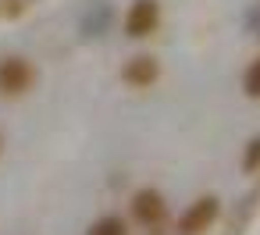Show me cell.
I'll return each mask as SVG.
<instances>
[{
    "label": "cell",
    "instance_id": "obj_7",
    "mask_svg": "<svg viewBox=\"0 0 260 235\" xmlns=\"http://www.w3.org/2000/svg\"><path fill=\"white\" fill-rule=\"evenodd\" d=\"M111 18H114L111 4H107V0H96L93 8H86L79 29H82V36H93V40H96V36H104V32L111 29Z\"/></svg>",
    "mask_w": 260,
    "mask_h": 235
},
{
    "label": "cell",
    "instance_id": "obj_12",
    "mask_svg": "<svg viewBox=\"0 0 260 235\" xmlns=\"http://www.w3.org/2000/svg\"><path fill=\"white\" fill-rule=\"evenodd\" d=\"M4 150H8V139H4V128H0V157H4Z\"/></svg>",
    "mask_w": 260,
    "mask_h": 235
},
{
    "label": "cell",
    "instance_id": "obj_2",
    "mask_svg": "<svg viewBox=\"0 0 260 235\" xmlns=\"http://www.w3.org/2000/svg\"><path fill=\"white\" fill-rule=\"evenodd\" d=\"M36 86H40V68L29 54H18V50L0 54V100L8 104L25 100Z\"/></svg>",
    "mask_w": 260,
    "mask_h": 235
},
{
    "label": "cell",
    "instance_id": "obj_6",
    "mask_svg": "<svg viewBox=\"0 0 260 235\" xmlns=\"http://www.w3.org/2000/svg\"><path fill=\"white\" fill-rule=\"evenodd\" d=\"M256 210H260V185H253V189L235 203V210H232V217H228V235H242V231L249 228V221L256 217Z\"/></svg>",
    "mask_w": 260,
    "mask_h": 235
},
{
    "label": "cell",
    "instance_id": "obj_10",
    "mask_svg": "<svg viewBox=\"0 0 260 235\" xmlns=\"http://www.w3.org/2000/svg\"><path fill=\"white\" fill-rule=\"evenodd\" d=\"M242 96L246 100H260V57H253L242 72Z\"/></svg>",
    "mask_w": 260,
    "mask_h": 235
},
{
    "label": "cell",
    "instance_id": "obj_3",
    "mask_svg": "<svg viewBox=\"0 0 260 235\" xmlns=\"http://www.w3.org/2000/svg\"><path fill=\"white\" fill-rule=\"evenodd\" d=\"M221 214H224L221 196L217 192H203L171 221V235H207V231H214Z\"/></svg>",
    "mask_w": 260,
    "mask_h": 235
},
{
    "label": "cell",
    "instance_id": "obj_4",
    "mask_svg": "<svg viewBox=\"0 0 260 235\" xmlns=\"http://www.w3.org/2000/svg\"><path fill=\"white\" fill-rule=\"evenodd\" d=\"M160 22H164L160 0H132V4L125 8V15H121V32H125V40L139 43V40L157 36Z\"/></svg>",
    "mask_w": 260,
    "mask_h": 235
},
{
    "label": "cell",
    "instance_id": "obj_11",
    "mask_svg": "<svg viewBox=\"0 0 260 235\" xmlns=\"http://www.w3.org/2000/svg\"><path fill=\"white\" fill-rule=\"evenodd\" d=\"M32 11V0H0V22H18Z\"/></svg>",
    "mask_w": 260,
    "mask_h": 235
},
{
    "label": "cell",
    "instance_id": "obj_5",
    "mask_svg": "<svg viewBox=\"0 0 260 235\" xmlns=\"http://www.w3.org/2000/svg\"><path fill=\"white\" fill-rule=\"evenodd\" d=\"M160 75H164V68H160L157 54H132L118 72L121 86H128V89H153L160 82Z\"/></svg>",
    "mask_w": 260,
    "mask_h": 235
},
{
    "label": "cell",
    "instance_id": "obj_8",
    "mask_svg": "<svg viewBox=\"0 0 260 235\" xmlns=\"http://www.w3.org/2000/svg\"><path fill=\"white\" fill-rule=\"evenodd\" d=\"M86 235H132V228H128V217H121L118 210H107L86 228Z\"/></svg>",
    "mask_w": 260,
    "mask_h": 235
},
{
    "label": "cell",
    "instance_id": "obj_13",
    "mask_svg": "<svg viewBox=\"0 0 260 235\" xmlns=\"http://www.w3.org/2000/svg\"><path fill=\"white\" fill-rule=\"evenodd\" d=\"M32 4H36V0H32Z\"/></svg>",
    "mask_w": 260,
    "mask_h": 235
},
{
    "label": "cell",
    "instance_id": "obj_1",
    "mask_svg": "<svg viewBox=\"0 0 260 235\" xmlns=\"http://www.w3.org/2000/svg\"><path fill=\"white\" fill-rule=\"evenodd\" d=\"M128 221L139 224L146 235H168L171 231V207L168 196L157 185H139L128 196Z\"/></svg>",
    "mask_w": 260,
    "mask_h": 235
},
{
    "label": "cell",
    "instance_id": "obj_9",
    "mask_svg": "<svg viewBox=\"0 0 260 235\" xmlns=\"http://www.w3.org/2000/svg\"><path fill=\"white\" fill-rule=\"evenodd\" d=\"M242 175H260V132L249 136V143L242 146V160H239Z\"/></svg>",
    "mask_w": 260,
    "mask_h": 235
}]
</instances>
